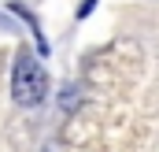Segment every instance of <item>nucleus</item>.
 Returning <instances> with one entry per match:
<instances>
[{
	"instance_id": "nucleus-1",
	"label": "nucleus",
	"mask_w": 159,
	"mask_h": 152,
	"mask_svg": "<svg viewBox=\"0 0 159 152\" xmlns=\"http://www.w3.org/2000/svg\"><path fill=\"white\" fill-rule=\"evenodd\" d=\"M44 93H48V78L41 71V63L34 56H19L15 59V71H11V97L22 104V108H34L44 100Z\"/></svg>"
}]
</instances>
